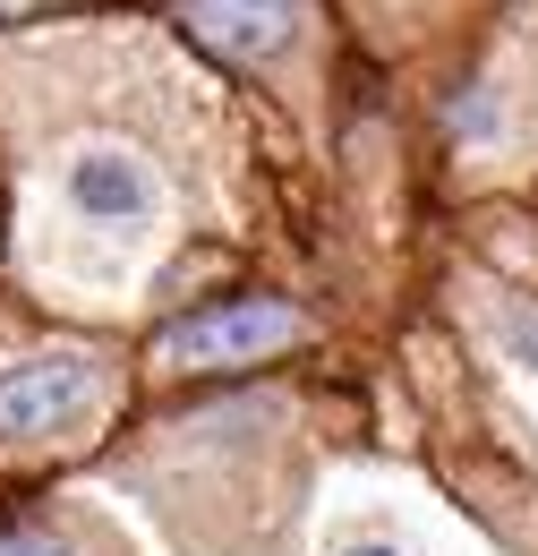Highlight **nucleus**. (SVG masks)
I'll return each mask as SVG.
<instances>
[{
    "mask_svg": "<svg viewBox=\"0 0 538 556\" xmlns=\"http://www.w3.org/2000/svg\"><path fill=\"white\" fill-rule=\"evenodd\" d=\"M112 403V368L94 351H26L0 368V454H52L86 437Z\"/></svg>",
    "mask_w": 538,
    "mask_h": 556,
    "instance_id": "1",
    "label": "nucleus"
},
{
    "mask_svg": "<svg viewBox=\"0 0 538 556\" xmlns=\"http://www.w3.org/2000/svg\"><path fill=\"white\" fill-rule=\"evenodd\" d=\"M308 343V317L291 308V300H266V291H248V300H214V308H189V317H171L163 334H154V359L163 368H248V359H273V351Z\"/></svg>",
    "mask_w": 538,
    "mask_h": 556,
    "instance_id": "2",
    "label": "nucleus"
},
{
    "mask_svg": "<svg viewBox=\"0 0 538 556\" xmlns=\"http://www.w3.org/2000/svg\"><path fill=\"white\" fill-rule=\"evenodd\" d=\"M180 26L222 61H273L308 17H299V0H189Z\"/></svg>",
    "mask_w": 538,
    "mask_h": 556,
    "instance_id": "3",
    "label": "nucleus"
},
{
    "mask_svg": "<svg viewBox=\"0 0 538 556\" xmlns=\"http://www.w3.org/2000/svg\"><path fill=\"white\" fill-rule=\"evenodd\" d=\"M68 206L86 223H103V231H129V223L154 214V172L137 163L129 146H86L68 163Z\"/></svg>",
    "mask_w": 538,
    "mask_h": 556,
    "instance_id": "4",
    "label": "nucleus"
},
{
    "mask_svg": "<svg viewBox=\"0 0 538 556\" xmlns=\"http://www.w3.org/2000/svg\"><path fill=\"white\" fill-rule=\"evenodd\" d=\"M0 556H86V540L43 522V514H26V522H0Z\"/></svg>",
    "mask_w": 538,
    "mask_h": 556,
    "instance_id": "5",
    "label": "nucleus"
},
{
    "mask_svg": "<svg viewBox=\"0 0 538 556\" xmlns=\"http://www.w3.org/2000/svg\"><path fill=\"white\" fill-rule=\"evenodd\" d=\"M504 343L538 368V300H513V308H504Z\"/></svg>",
    "mask_w": 538,
    "mask_h": 556,
    "instance_id": "6",
    "label": "nucleus"
},
{
    "mask_svg": "<svg viewBox=\"0 0 538 556\" xmlns=\"http://www.w3.org/2000/svg\"><path fill=\"white\" fill-rule=\"evenodd\" d=\"M26 9H43V0H0V26H9V17H26Z\"/></svg>",
    "mask_w": 538,
    "mask_h": 556,
    "instance_id": "7",
    "label": "nucleus"
},
{
    "mask_svg": "<svg viewBox=\"0 0 538 556\" xmlns=\"http://www.w3.org/2000/svg\"><path fill=\"white\" fill-rule=\"evenodd\" d=\"M350 556H402V548H394V540H368V548H350Z\"/></svg>",
    "mask_w": 538,
    "mask_h": 556,
    "instance_id": "8",
    "label": "nucleus"
}]
</instances>
